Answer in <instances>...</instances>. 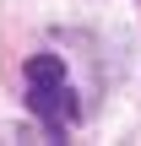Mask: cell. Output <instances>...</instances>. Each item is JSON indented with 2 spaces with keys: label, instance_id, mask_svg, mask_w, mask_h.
Instances as JSON below:
<instances>
[{
  "label": "cell",
  "instance_id": "6da1fadb",
  "mask_svg": "<svg viewBox=\"0 0 141 146\" xmlns=\"http://www.w3.org/2000/svg\"><path fill=\"white\" fill-rule=\"evenodd\" d=\"M27 108L49 125V135H65L76 119V98L65 87V60L60 54H33L27 60Z\"/></svg>",
  "mask_w": 141,
  "mask_h": 146
}]
</instances>
